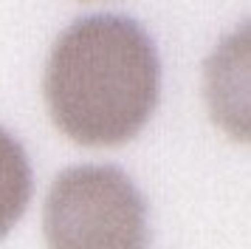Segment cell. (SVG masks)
Instances as JSON below:
<instances>
[{
    "instance_id": "7a4b0ae2",
    "label": "cell",
    "mask_w": 251,
    "mask_h": 249,
    "mask_svg": "<svg viewBox=\"0 0 251 249\" xmlns=\"http://www.w3.org/2000/svg\"><path fill=\"white\" fill-rule=\"evenodd\" d=\"M48 249H150L147 204L113 164L62 170L46 198Z\"/></svg>"
},
{
    "instance_id": "6da1fadb",
    "label": "cell",
    "mask_w": 251,
    "mask_h": 249,
    "mask_svg": "<svg viewBox=\"0 0 251 249\" xmlns=\"http://www.w3.org/2000/svg\"><path fill=\"white\" fill-rule=\"evenodd\" d=\"M161 88L155 45L138 23L91 14L68 26L43 77L48 113L76 145H125L147 124Z\"/></svg>"
},
{
    "instance_id": "3957f363",
    "label": "cell",
    "mask_w": 251,
    "mask_h": 249,
    "mask_svg": "<svg viewBox=\"0 0 251 249\" xmlns=\"http://www.w3.org/2000/svg\"><path fill=\"white\" fill-rule=\"evenodd\" d=\"M31 190L34 176L23 145L0 127V238L23 218Z\"/></svg>"
}]
</instances>
